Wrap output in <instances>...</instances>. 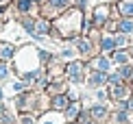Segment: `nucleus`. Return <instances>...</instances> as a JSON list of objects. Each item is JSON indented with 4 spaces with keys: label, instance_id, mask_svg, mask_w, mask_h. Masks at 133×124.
Returning a JSON list of instances; mask_svg holds the SVG:
<instances>
[{
    "label": "nucleus",
    "instance_id": "f257e3e1",
    "mask_svg": "<svg viewBox=\"0 0 133 124\" xmlns=\"http://www.w3.org/2000/svg\"><path fill=\"white\" fill-rule=\"evenodd\" d=\"M120 11H122L124 15H133V0H124V2L120 4Z\"/></svg>",
    "mask_w": 133,
    "mask_h": 124
},
{
    "label": "nucleus",
    "instance_id": "f03ea898",
    "mask_svg": "<svg viewBox=\"0 0 133 124\" xmlns=\"http://www.w3.org/2000/svg\"><path fill=\"white\" fill-rule=\"evenodd\" d=\"M11 54H13V48L7 46V44H2V46H0V59H9Z\"/></svg>",
    "mask_w": 133,
    "mask_h": 124
},
{
    "label": "nucleus",
    "instance_id": "7ed1b4c3",
    "mask_svg": "<svg viewBox=\"0 0 133 124\" xmlns=\"http://www.w3.org/2000/svg\"><path fill=\"white\" fill-rule=\"evenodd\" d=\"M70 76L74 78V81H79V76H81V63H72L70 65Z\"/></svg>",
    "mask_w": 133,
    "mask_h": 124
},
{
    "label": "nucleus",
    "instance_id": "20e7f679",
    "mask_svg": "<svg viewBox=\"0 0 133 124\" xmlns=\"http://www.w3.org/2000/svg\"><path fill=\"white\" fill-rule=\"evenodd\" d=\"M52 105H55V109H63V107L68 105V98H65V96H57Z\"/></svg>",
    "mask_w": 133,
    "mask_h": 124
},
{
    "label": "nucleus",
    "instance_id": "39448f33",
    "mask_svg": "<svg viewBox=\"0 0 133 124\" xmlns=\"http://www.w3.org/2000/svg\"><path fill=\"white\" fill-rule=\"evenodd\" d=\"M105 81V76L103 74H92V78H90V85L94 87V85H101V83Z\"/></svg>",
    "mask_w": 133,
    "mask_h": 124
},
{
    "label": "nucleus",
    "instance_id": "423d86ee",
    "mask_svg": "<svg viewBox=\"0 0 133 124\" xmlns=\"http://www.w3.org/2000/svg\"><path fill=\"white\" fill-rule=\"evenodd\" d=\"M120 31L122 33H133V22H122L120 24Z\"/></svg>",
    "mask_w": 133,
    "mask_h": 124
},
{
    "label": "nucleus",
    "instance_id": "0eeeda50",
    "mask_svg": "<svg viewBox=\"0 0 133 124\" xmlns=\"http://www.w3.org/2000/svg\"><path fill=\"white\" fill-rule=\"evenodd\" d=\"M96 65H98V70H109V61L107 59H98Z\"/></svg>",
    "mask_w": 133,
    "mask_h": 124
},
{
    "label": "nucleus",
    "instance_id": "6e6552de",
    "mask_svg": "<svg viewBox=\"0 0 133 124\" xmlns=\"http://www.w3.org/2000/svg\"><path fill=\"white\" fill-rule=\"evenodd\" d=\"M114 44H116V42H114V39H109V37H107V39H103V48H105V50H111V48H114Z\"/></svg>",
    "mask_w": 133,
    "mask_h": 124
},
{
    "label": "nucleus",
    "instance_id": "1a4fd4ad",
    "mask_svg": "<svg viewBox=\"0 0 133 124\" xmlns=\"http://www.w3.org/2000/svg\"><path fill=\"white\" fill-rule=\"evenodd\" d=\"M92 115H96V118H103V115H105V109H103V107H96V109H92Z\"/></svg>",
    "mask_w": 133,
    "mask_h": 124
},
{
    "label": "nucleus",
    "instance_id": "9d476101",
    "mask_svg": "<svg viewBox=\"0 0 133 124\" xmlns=\"http://www.w3.org/2000/svg\"><path fill=\"white\" fill-rule=\"evenodd\" d=\"M76 111H79V107H70V111H68V120H74V115H76Z\"/></svg>",
    "mask_w": 133,
    "mask_h": 124
},
{
    "label": "nucleus",
    "instance_id": "9b49d317",
    "mask_svg": "<svg viewBox=\"0 0 133 124\" xmlns=\"http://www.w3.org/2000/svg\"><path fill=\"white\" fill-rule=\"evenodd\" d=\"M114 59H116V61H118V63H124V61H127V59H129V57H127V54H124V52H118V54H116V57H114Z\"/></svg>",
    "mask_w": 133,
    "mask_h": 124
},
{
    "label": "nucleus",
    "instance_id": "f8f14e48",
    "mask_svg": "<svg viewBox=\"0 0 133 124\" xmlns=\"http://www.w3.org/2000/svg\"><path fill=\"white\" fill-rule=\"evenodd\" d=\"M79 46H81V52H87V50H90V44H87V42H81Z\"/></svg>",
    "mask_w": 133,
    "mask_h": 124
},
{
    "label": "nucleus",
    "instance_id": "ddd939ff",
    "mask_svg": "<svg viewBox=\"0 0 133 124\" xmlns=\"http://www.w3.org/2000/svg\"><path fill=\"white\" fill-rule=\"evenodd\" d=\"M20 9H22V11L29 9V0H20Z\"/></svg>",
    "mask_w": 133,
    "mask_h": 124
},
{
    "label": "nucleus",
    "instance_id": "4468645a",
    "mask_svg": "<svg viewBox=\"0 0 133 124\" xmlns=\"http://www.w3.org/2000/svg\"><path fill=\"white\" fill-rule=\"evenodd\" d=\"M7 74H9V70L4 65H0V76H7Z\"/></svg>",
    "mask_w": 133,
    "mask_h": 124
},
{
    "label": "nucleus",
    "instance_id": "2eb2a0df",
    "mask_svg": "<svg viewBox=\"0 0 133 124\" xmlns=\"http://www.w3.org/2000/svg\"><path fill=\"white\" fill-rule=\"evenodd\" d=\"M55 4H65V0H55Z\"/></svg>",
    "mask_w": 133,
    "mask_h": 124
},
{
    "label": "nucleus",
    "instance_id": "dca6fc26",
    "mask_svg": "<svg viewBox=\"0 0 133 124\" xmlns=\"http://www.w3.org/2000/svg\"><path fill=\"white\" fill-rule=\"evenodd\" d=\"M46 124H50V122H46Z\"/></svg>",
    "mask_w": 133,
    "mask_h": 124
}]
</instances>
